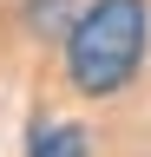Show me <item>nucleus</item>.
<instances>
[{"label":"nucleus","mask_w":151,"mask_h":157,"mask_svg":"<svg viewBox=\"0 0 151 157\" xmlns=\"http://www.w3.org/2000/svg\"><path fill=\"white\" fill-rule=\"evenodd\" d=\"M26 157H85V131L79 124H33Z\"/></svg>","instance_id":"f03ea898"},{"label":"nucleus","mask_w":151,"mask_h":157,"mask_svg":"<svg viewBox=\"0 0 151 157\" xmlns=\"http://www.w3.org/2000/svg\"><path fill=\"white\" fill-rule=\"evenodd\" d=\"M145 52V0H92L66 33V72L85 98L118 92Z\"/></svg>","instance_id":"f257e3e1"}]
</instances>
